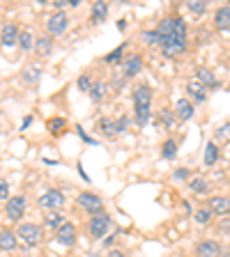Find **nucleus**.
I'll use <instances>...</instances> for the list:
<instances>
[{
	"instance_id": "nucleus-1",
	"label": "nucleus",
	"mask_w": 230,
	"mask_h": 257,
	"mask_svg": "<svg viewBox=\"0 0 230 257\" xmlns=\"http://www.w3.org/2000/svg\"><path fill=\"white\" fill-rule=\"evenodd\" d=\"M157 35H159V46L166 58H177L187 51V23L180 16H166L157 26Z\"/></svg>"
},
{
	"instance_id": "nucleus-2",
	"label": "nucleus",
	"mask_w": 230,
	"mask_h": 257,
	"mask_svg": "<svg viewBox=\"0 0 230 257\" xmlns=\"http://www.w3.org/2000/svg\"><path fill=\"white\" fill-rule=\"evenodd\" d=\"M134 110H136V124L145 126L152 117V90L147 85H138L134 90Z\"/></svg>"
},
{
	"instance_id": "nucleus-3",
	"label": "nucleus",
	"mask_w": 230,
	"mask_h": 257,
	"mask_svg": "<svg viewBox=\"0 0 230 257\" xmlns=\"http://www.w3.org/2000/svg\"><path fill=\"white\" fill-rule=\"evenodd\" d=\"M69 28V16L64 14V12H55V14L48 16L46 21V30H48V37H60L64 35Z\"/></svg>"
},
{
	"instance_id": "nucleus-4",
	"label": "nucleus",
	"mask_w": 230,
	"mask_h": 257,
	"mask_svg": "<svg viewBox=\"0 0 230 257\" xmlns=\"http://www.w3.org/2000/svg\"><path fill=\"white\" fill-rule=\"evenodd\" d=\"M196 255L198 257H225V248L214 239H203L196 243Z\"/></svg>"
},
{
	"instance_id": "nucleus-5",
	"label": "nucleus",
	"mask_w": 230,
	"mask_h": 257,
	"mask_svg": "<svg viewBox=\"0 0 230 257\" xmlns=\"http://www.w3.org/2000/svg\"><path fill=\"white\" fill-rule=\"evenodd\" d=\"M19 239L26 243V246H37L42 241V227L35 223H23L19 227Z\"/></svg>"
},
{
	"instance_id": "nucleus-6",
	"label": "nucleus",
	"mask_w": 230,
	"mask_h": 257,
	"mask_svg": "<svg viewBox=\"0 0 230 257\" xmlns=\"http://www.w3.org/2000/svg\"><path fill=\"white\" fill-rule=\"evenodd\" d=\"M108 227H111V218L104 216V214H97V216H92V218L88 220V232H90L95 239H99V236L106 234Z\"/></svg>"
},
{
	"instance_id": "nucleus-7",
	"label": "nucleus",
	"mask_w": 230,
	"mask_h": 257,
	"mask_svg": "<svg viewBox=\"0 0 230 257\" xmlns=\"http://www.w3.org/2000/svg\"><path fill=\"white\" fill-rule=\"evenodd\" d=\"M37 204L42 209H60L64 204V195H62V191H55V188H51V191H46L44 195H39Z\"/></svg>"
},
{
	"instance_id": "nucleus-8",
	"label": "nucleus",
	"mask_w": 230,
	"mask_h": 257,
	"mask_svg": "<svg viewBox=\"0 0 230 257\" xmlns=\"http://www.w3.org/2000/svg\"><path fill=\"white\" fill-rule=\"evenodd\" d=\"M5 211L12 220H21L23 214H26V198H23V195H14V198H10L7 204H5Z\"/></svg>"
},
{
	"instance_id": "nucleus-9",
	"label": "nucleus",
	"mask_w": 230,
	"mask_h": 257,
	"mask_svg": "<svg viewBox=\"0 0 230 257\" xmlns=\"http://www.w3.org/2000/svg\"><path fill=\"white\" fill-rule=\"evenodd\" d=\"M79 207L97 216L99 211H102V198L95 195V193H90V191H86V193H81L79 195Z\"/></svg>"
},
{
	"instance_id": "nucleus-10",
	"label": "nucleus",
	"mask_w": 230,
	"mask_h": 257,
	"mask_svg": "<svg viewBox=\"0 0 230 257\" xmlns=\"http://www.w3.org/2000/svg\"><path fill=\"white\" fill-rule=\"evenodd\" d=\"M207 209L216 216H228L230 214V198L228 195H214V198H209Z\"/></svg>"
},
{
	"instance_id": "nucleus-11",
	"label": "nucleus",
	"mask_w": 230,
	"mask_h": 257,
	"mask_svg": "<svg viewBox=\"0 0 230 257\" xmlns=\"http://www.w3.org/2000/svg\"><path fill=\"white\" fill-rule=\"evenodd\" d=\"M55 236H58V241L62 243V246H74L76 243V225L74 223H62L55 230Z\"/></svg>"
},
{
	"instance_id": "nucleus-12",
	"label": "nucleus",
	"mask_w": 230,
	"mask_h": 257,
	"mask_svg": "<svg viewBox=\"0 0 230 257\" xmlns=\"http://www.w3.org/2000/svg\"><path fill=\"white\" fill-rule=\"evenodd\" d=\"M187 92L191 94L193 101H198V103L207 101V87H205L198 78H191V80H189V83H187Z\"/></svg>"
},
{
	"instance_id": "nucleus-13",
	"label": "nucleus",
	"mask_w": 230,
	"mask_h": 257,
	"mask_svg": "<svg viewBox=\"0 0 230 257\" xmlns=\"http://www.w3.org/2000/svg\"><path fill=\"white\" fill-rule=\"evenodd\" d=\"M0 42H3V46L5 48L19 44V28L12 26V23H7V26L3 28V32H0Z\"/></svg>"
},
{
	"instance_id": "nucleus-14",
	"label": "nucleus",
	"mask_w": 230,
	"mask_h": 257,
	"mask_svg": "<svg viewBox=\"0 0 230 257\" xmlns=\"http://www.w3.org/2000/svg\"><path fill=\"white\" fill-rule=\"evenodd\" d=\"M39 76H42V67H37V64H28L26 69L21 71V78L26 85H37Z\"/></svg>"
},
{
	"instance_id": "nucleus-15",
	"label": "nucleus",
	"mask_w": 230,
	"mask_h": 257,
	"mask_svg": "<svg viewBox=\"0 0 230 257\" xmlns=\"http://www.w3.org/2000/svg\"><path fill=\"white\" fill-rule=\"evenodd\" d=\"M19 246V236L12 230H0V250H14Z\"/></svg>"
},
{
	"instance_id": "nucleus-16",
	"label": "nucleus",
	"mask_w": 230,
	"mask_h": 257,
	"mask_svg": "<svg viewBox=\"0 0 230 257\" xmlns=\"http://www.w3.org/2000/svg\"><path fill=\"white\" fill-rule=\"evenodd\" d=\"M175 117L177 119H191L193 117V103L187 101V99H180V101L175 103Z\"/></svg>"
},
{
	"instance_id": "nucleus-17",
	"label": "nucleus",
	"mask_w": 230,
	"mask_h": 257,
	"mask_svg": "<svg viewBox=\"0 0 230 257\" xmlns=\"http://www.w3.org/2000/svg\"><path fill=\"white\" fill-rule=\"evenodd\" d=\"M140 69H143V58H140V55H129V60L124 62V76L131 78V76H136Z\"/></svg>"
},
{
	"instance_id": "nucleus-18",
	"label": "nucleus",
	"mask_w": 230,
	"mask_h": 257,
	"mask_svg": "<svg viewBox=\"0 0 230 257\" xmlns=\"http://www.w3.org/2000/svg\"><path fill=\"white\" fill-rule=\"evenodd\" d=\"M92 21L95 23H104L108 16V3H104V0H99V3H92Z\"/></svg>"
},
{
	"instance_id": "nucleus-19",
	"label": "nucleus",
	"mask_w": 230,
	"mask_h": 257,
	"mask_svg": "<svg viewBox=\"0 0 230 257\" xmlns=\"http://www.w3.org/2000/svg\"><path fill=\"white\" fill-rule=\"evenodd\" d=\"M106 94H108V85L104 83V80L92 83V87H90V99H92V101H95V103L104 101V99H106Z\"/></svg>"
},
{
	"instance_id": "nucleus-20",
	"label": "nucleus",
	"mask_w": 230,
	"mask_h": 257,
	"mask_svg": "<svg viewBox=\"0 0 230 257\" xmlns=\"http://www.w3.org/2000/svg\"><path fill=\"white\" fill-rule=\"evenodd\" d=\"M214 26L219 28V30L230 28V7H219V10L214 12Z\"/></svg>"
},
{
	"instance_id": "nucleus-21",
	"label": "nucleus",
	"mask_w": 230,
	"mask_h": 257,
	"mask_svg": "<svg viewBox=\"0 0 230 257\" xmlns=\"http://www.w3.org/2000/svg\"><path fill=\"white\" fill-rule=\"evenodd\" d=\"M196 78H198L205 87H219V80H216V76L209 69H203V67H200V69L196 71Z\"/></svg>"
},
{
	"instance_id": "nucleus-22",
	"label": "nucleus",
	"mask_w": 230,
	"mask_h": 257,
	"mask_svg": "<svg viewBox=\"0 0 230 257\" xmlns=\"http://www.w3.org/2000/svg\"><path fill=\"white\" fill-rule=\"evenodd\" d=\"M219 147H216V143H207V147H205V166H214L216 161H219Z\"/></svg>"
},
{
	"instance_id": "nucleus-23",
	"label": "nucleus",
	"mask_w": 230,
	"mask_h": 257,
	"mask_svg": "<svg viewBox=\"0 0 230 257\" xmlns=\"http://www.w3.org/2000/svg\"><path fill=\"white\" fill-rule=\"evenodd\" d=\"M19 48H21V51H32V48H35V37H32L30 30L19 32Z\"/></svg>"
},
{
	"instance_id": "nucleus-24",
	"label": "nucleus",
	"mask_w": 230,
	"mask_h": 257,
	"mask_svg": "<svg viewBox=\"0 0 230 257\" xmlns=\"http://www.w3.org/2000/svg\"><path fill=\"white\" fill-rule=\"evenodd\" d=\"M189 188H191L193 193H198V195H205V193L209 191V184H207V179H203V177H193L191 182H189Z\"/></svg>"
},
{
	"instance_id": "nucleus-25",
	"label": "nucleus",
	"mask_w": 230,
	"mask_h": 257,
	"mask_svg": "<svg viewBox=\"0 0 230 257\" xmlns=\"http://www.w3.org/2000/svg\"><path fill=\"white\" fill-rule=\"evenodd\" d=\"M35 48H37L39 55H48L51 48H53V39L51 37H37L35 39Z\"/></svg>"
},
{
	"instance_id": "nucleus-26",
	"label": "nucleus",
	"mask_w": 230,
	"mask_h": 257,
	"mask_svg": "<svg viewBox=\"0 0 230 257\" xmlns=\"http://www.w3.org/2000/svg\"><path fill=\"white\" fill-rule=\"evenodd\" d=\"M212 211H209L207 207H203V209H196V211H193V220H196V223L198 225H209V220H212Z\"/></svg>"
},
{
	"instance_id": "nucleus-27",
	"label": "nucleus",
	"mask_w": 230,
	"mask_h": 257,
	"mask_svg": "<svg viewBox=\"0 0 230 257\" xmlns=\"http://www.w3.org/2000/svg\"><path fill=\"white\" fill-rule=\"evenodd\" d=\"M99 131H102L104 136H115V134H118V131H115V119L102 117V119H99Z\"/></svg>"
},
{
	"instance_id": "nucleus-28",
	"label": "nucleus",
	"mask_w": 230,
	"mask_h": 257,
	"mask_svg": "<svg viewBox=\"0 0 230 257\" xmlns=\"http://www.w3.org/2000/svg\"><path fill=\"white\" fill-rule=\"evenodd\" d=\"M161 156L168 159V161L175 159L177 156V143L175 140H166V143H164V147H161Z\"/></svg>"
},
{
	"instance_id": "nucleus-29",
	"label": "nucleus",
	"mask_w": 230,
	"mask_h": 257,
	"mask_svg": "<svg viewBox=\"0 0 230 257\" xmlns=\"http://www.w3.org/2000/svg\"><path fill=\"white\" fill-rule=\"evenodd\" d=\"M124 48H127V46H124V44H120V46L115 48V51H111V53H108L106 58H104V62H108V64H111V62H113V64H115V62H120V60H122Z\"/></svg>"
},
{
	"instance_id": "nucleus-30",
	"label": "nucleus",
	"mask_w": 230,
	"mask_h": 257,
	"mask_svg": "<svg viewBox=\"0 0 230 257\" xmlns=\"http://www.w3.org/2000/svg\"><path fill=\"white\" fill-rule=\"evenodd\" d=\"M140 39H143L147 46H155V44H159V35H157V30H143V32H140Z\"/></svg>"
},
{
	"instance_id": "nucleus-31",
	"label": "nucleus",
	"mask_w": 230,
	"mask_h": 257,
	"mask_svg": "<svg viewBox=\"0 0 230 257\" xmlns=\"http://www.w3.org/2000/svg\"><path fill=\"white\" fill-rule=\"evenodd\" d=\"M189 12H193V14H205V10H207V3H203V0H191V3H187Z\"/></svg>"
},
{
	"instance_id": "nucleus-32",
	"label": "nucleus",
	"mask_w": 230,
	"mask_h": 257,
	"mask_svg": "<svg viewBox=\"0 0 230 257\" xmlns=\"http://www.w3.org/2000/svg\"><path fill=\"white\" fill-rule=\"evenodd\" d=\"M216 140H221V143H230V122L221 124V126L216 128Z\"/></svg>"
},
{
	"instance_id": "nucleus-33",
	"label": "nucleus",
	"mask_w": 230,
	"mask_h": 257,
	"mask_svg": "<svg viewBox=\"0 0 230 257\" xmlns=\"http://www.w3.org/2000/svg\"><path fill=\"white\" fill-rule=\"evenodd\" d=\"M62 223H64V220H62V216H60L58 211H55V214H48V216H46V225H48V227H53V230H58Z\"/></svg>"
},
{
	"instance_id": "nucleus-34",
	"label": "nucleus",
	"mask_w": 230,
	"mask_h": 257,
	"mask_svg": "<svg viewBox=\"0 0 230 257\" xmlns=\"http://www.w3.org/2000/svg\"><path fill=\"white\" fill-rule=\"evenodd\" d=\"M90 87H92V78L88 74H83L79 78V90H83V92H90Z\"/></svg>"
},
{
	"instance_id": "nucleus-35",
	"label": "nucleus",
	"mask_w": 230,
	"mask_h": 257,
	"mask_svg": "<svg viewBox=\"0 0 230 257\" xmlns=\"http://www.w3.org/2000/svg\"><path fill=\"white\" fill-rule=\"evenodd\" d=\"M159 119L164 124H166V126H173V122H175V117H173V112L171 110H166V108H164V110L159 112Z\"/></svg>"
},
{
	"instance_id": "nucleus-36",
	"label": "nucleus",
	"mask_w": 230,
	"mask_h": 257,
	"mask_svg": "<svg viewBox=\"0 0 230 257\" xmlns=\"http://www.w3.org/2000/svg\"><path fill=\"white\" fill-rule=\"evenodd\" d=\"M127 126H129V117H127V115H122L120 119H115V131H118V134H124V131H127Z\"/></svg>"
},
{
	"instance_id": "nucleus-37",
	"label": "nucleus",
	"mask_w": 230,
	"mask_h": 257,
	"mask_svg": "<svg viewBox=\"0 0 230 257\" xmlns=\"http://www.w3.org/2000/svg\"><path fill=\"white\" fill-rule=\"evenodd\" d=\"M5 200H10V184L0 179V202H5Z\"/></svg>"
},
{
	"instance_id": "nucleus-38",
	"label": "nucleus",
	"mask_w": 230,
	"mask_h": 257,
	"mask_svg": "<svg viewBox=\"0 0 230 257\" xmlns=\"http://www.w3.org/2000/svg\"><path fill=\"white\" fill-rule=\"evenodd\" d=\"M48 128H51V131H60V128H64V119L62 117H58V119H51V122H48Z\"/></svg>"
},
{
	"instance_id": "nucleus-39",
	"label": "nucleus",
	"mask_w": 230,
	"mask_h": 257,
	"mask_svg": "<svg viewBox=\"0 0 230 257\" xmlns=\"http://www.w3.org/2000/svg\"><path fill=\"white\" fill-rule=\"evenodd\" d=\"M76 131H79V136H81V138H83V140H86V143H90V145H97V140H95V138H90V136H88L86 131H83V126H76Z\"/></svg>"
},
{
	"instance_id": "nucleus-40",
	"label": "nucleus",
	"mask_w": 230,
	"mask_h": 257,
	"mask_svg": "<svg viewBox=\"0 0 230 257\" xmlns=\"http://www.w3.org/2000/svg\"><path fill=\"white\" fill-rule=\"evenodd\" d=\"M173 177H175V179H187L189 170H187V168H184V170H175V175H173Z\"/></svg>"
},
{
	"instance_id": "nucleus-41",
	"label": "nucleus",
	"mask_w": 230,
	"mask_h": 257,
	"mask_svg": "<svg viewBox=\"0 0 230 257\" xmlns=\"http://www.w3.org/2000/svg\"><path fill=\"white\" fill-rule=\"evenodd\" d=\"M108 257H127V255H124L122 250H111V255H108Z\"/></svg>"
},
{
	"instance_id": "nucleus-42",
	"label": "nucleus",
	"mask_w": 230,
	"mask_h": 257,
	"mask_svg": "<svg viewBox=\"0 0 230 257\" xmlns=\"http://www.w3.org/2000/svg\"><path fill=\"white\" fill-rule=\"evenodd\" d=\"M124 28H127V21H124V19H120V21H118V30H124Z\"/></svg>"
},
{
	"instance_id": "nucleus-43",
	"label": "nucleus",
	"mask_w": 230,
	"mask_h": 257,
	"mask_svg": "<svg viewBox=\"0 0 230 257\" xmlns=\"http://www.w3.org/2000/svg\"><path fill=\"white\" fill-rule=\"evenodd\" d=\"M30 124H32V117H26V119H23V128H28Z\"/></svg>"
}]
</instances>
